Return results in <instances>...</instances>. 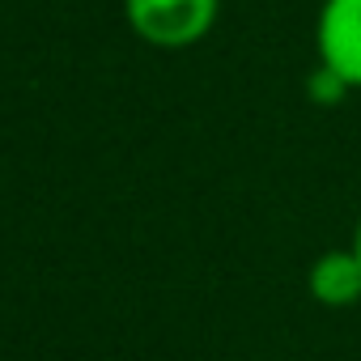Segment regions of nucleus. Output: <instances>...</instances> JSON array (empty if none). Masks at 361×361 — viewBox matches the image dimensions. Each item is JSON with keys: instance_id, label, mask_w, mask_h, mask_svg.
Segmentation results:
<instances>
[{"instance_id": "f257e3e1", "label": "nucleus", "mask_w": 361, "mask_h": 361, "mask_svg": "<svg viewBox=\"0 0 361 361\" xmlns=\"http://www.w3.org/2000/svg\"><path fill=\"white\" fill-rule=\"evenodd\" d=\"M132 30L153 47H192L217 22V0H123Z\"/></svg>"}, {"instance_id": "f03ea898", "label": "nucleus", "mask_w": 361, "mask_h": 361, "mask_svg": "<svg viewBox=\"0 0 361 361\" xmlns=\"http://www.w3.org/2000/svg\"><path fill=\"white\" fill-rule=\"evenodd\" d=\"M319 64L344 85L361 90V0H323L314 22Z\"/></svg>"}, {"instance_id": "7ed1b4c3", "label": "nucleus", "mask_w": 361, "mask_h": 361, "mask_svg": "<svg viewBox=\"0 0 361 361\" xmlns=\"http://www.w3.org/2000/svg\"><path fill=\"white\" fill-rule=\"evenodd\" d=\"M306 289L319 306H336V310L361 302V259H357V251L353 247L348 251L344 247L323 251L306 272Z\"/></svg>"}, {"instance_id": "20e7f679", "label": "nucleus", "mask_w": 361, "mask_h": 361, "mask_svg": "<svg viewBox=\"0 0 361 361\" xmlns=\"http://www.w3.org/2000/svg\"><path fill=\"white\" fill-rule=\"evenodd\" d=\"M353 251H357V259H361V217H357V230H353Z\"/></svg>"}]
</instances>
